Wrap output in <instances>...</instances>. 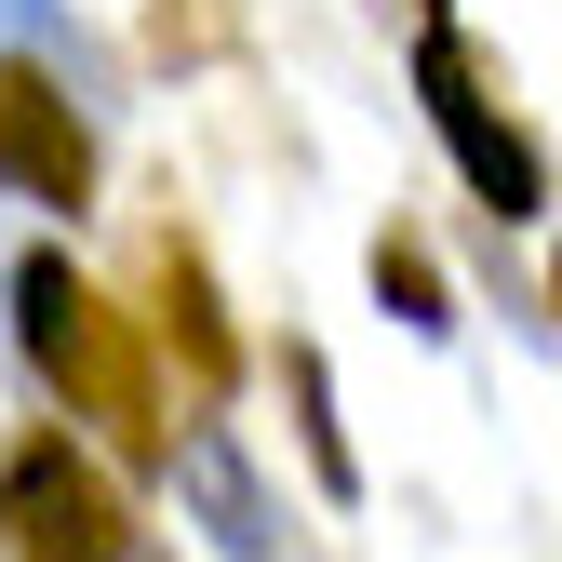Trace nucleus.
<instances>
[{
	"mask_svg": "<svg viewBox=\"0 0 562 562\" xmlns=\"http://www.w3.org/2000/svg\"><path fill=\"white\" fill-rule=\"evenodd\" d=\"M375 295H389L415 335H442V322H456V308H442V268L415 255V241H375Z\"/></svg>",
	"mask_w": 562,
	"mask_h": 562,
	"instance_id": "nucleus-8",
	"label": "nucleus"
},
{
	"mask_svg": "<svg viewBox=\"0 0 562 562\" xmlns=\"http://www.w3.org/2000/svg\"><path fill=\"white\" fill-rule=\"evenodd\" d=\"M0 188L41 201V215H81L94 201V134L41 67H0Z\"/></svg>",
	"mask_w": 562,
	"mask_h": 562,
	"instance_id": "nucleus-4",
	"label": "nucleus"
},
{
	"mask_svg": "<svg viewBox=\"0 0 562 562\" xmlns=\"http://www.w3.org/2000/svg\"><path fill=\"white\" fill-rule=\"evenodd\" d=\"M161 335L188 348V389H201V402L241 375V348H228V322H215V281H201L188 255H161Z\"/></svg>",
	"mask_w": 562,
	"mask_h": 562,
	"instance_id": "nucleus-6",
	"label": "nucleus"
},
{
	"mask_svg": "<svg viewBox=\"0 0 562 562\" xmlns=\"http://www.w3.org/2000/svg\"><path fill=\"white\" fill-rule=\"evenodd\" d=\"M0 27H27V41H54V0H0Z\"/></svg>",
	"mask_w": 562,
	"mask_h": 562,
	"instance_id": "nucleus-9",
	"label": "nucleus"
},
{
	"mask_svg": "<svg viewBox=\"0 0 562 562\" xmlns=\"http://www.w3.org/2000/svg\"><path fill=\"white\" fill-rule=\"evenodd\" d=\"M415 94H429V134L456 148L469 201H482L496 228H522L536 201H549V175H536V134H522L496 94H482V67H469V41H456V27H429V41H415Z\"/></svg>",
	"mask_w": 562,
	"mask_h": 562,
	"instance_id": "nucleus-3",
	"label": "nucleus"
},
{
	"mask_svg": "<svg viewBox=\"0 0 562 562\" xmlns=\"http://www.w3.org/2000/svg\"><path fill=\"white\" fill-rule=\"evenodd\" d=\"M175 496L201 509V536H215L228 562H281V522H268V482H255V456L201 415V429L175 442Z\"/></svg>",
	"mask_w": 562,
	"mask_h": 562,
	"instance_id": "nucleus-5",
	"label": "nucleus"
},
{
	"mask_svg": "<svg viewBox=\"0 0 562 562\" xmlns=\"http://www.w3.org/2000/svg\"><path fill=\"white\" fill-rule=\"evenodd\" d=\"M14 335H27V362L67 389V415L81 429H108L121 456H161V402H148V362H134V335L121 308L94 295L67 255H27L14 268Z\"/></svg>",
	"mask_w": 562,
	"mask_h": 562,
	"instance_id": "nucleus-1",
	"label": "nucleus"
},
{
	"mask_svg": "<svg viewBox=\"0 0 562 562\" xmlns=\"http://www.w3.org/2000/svg\"><path fill=\"white\" fill-rule=\"evenodd\" d=\"M281 389H295V442H308V469H322V496H362V456H348V429H335L322 348H281Z\"/></svg>",
	"mask_w": 562,
	"mask_h": 562,
	"instance_id": "nucleus-7",
	"label": "nucleus"
},
{
	"mask_svg": "<svg viewBox=\"0 0 562 562\" xmlns=\"http://www.w3.org/2000/svg\"><path fill=\"white\" fill-rule=\"evenodd\" d=\"M0 536H14V562H134L121 482L67 429H27L14 456H0Z\"/></svg>",
	"mask_w": 562,
	"mask_h": 562,
	"instance_id": "nucleus-2",
	"label": "nucleus"
}]
</instances>
